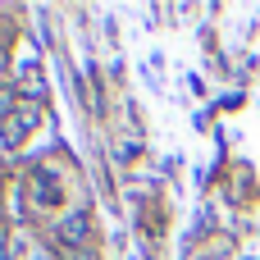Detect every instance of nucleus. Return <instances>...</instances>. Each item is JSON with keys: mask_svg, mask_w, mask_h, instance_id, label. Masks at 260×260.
Returning a JSON list of instances; mask_svg holds the SVG:
<instances>
[{"mask_svg": "<svg viewBox=\"0 0 260 260\" xmlns=\"http://www.w3.org/2000/svg\"><path fill=\"white\" fill-rule=\"evenodd\" d=\"M55 238H59L64 251H69V247H87V242H91V215H87V210H69V215H59Z\"/></svg>", "mask_w": 260, "mask_h": 260, "instance_id": "f257e3e1", "label": "nucleus"}]
</instances>
